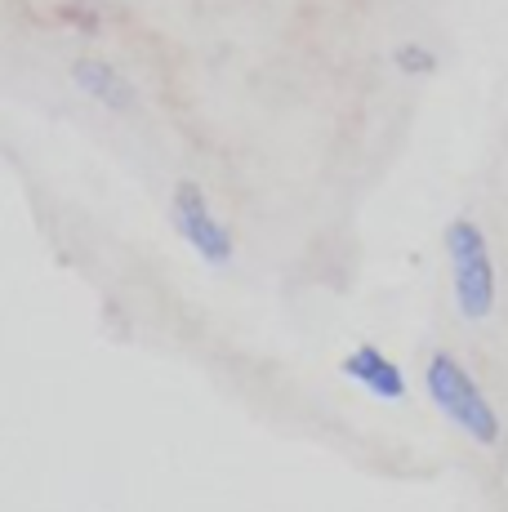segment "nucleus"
I'll return each mask as SVG.
<instances>
[{"label": "nucleus", "mask_w": 508, "mask_h": 512, "mask_svg": "<svg viewBox=\"0 0 508 512\" xmlns=\"http://www.w3.org/2000/svg\"><path fill=\"white\" fill-rule=\"evenodd\" d=\"M174 228H179V236L205 263H214V268L232 263V232L219 223V214L210 210L205 192L192 179H183L174 187Z\"/></svg>", "instance_id": "7ed1b4c3"}, {"label": "nucleus", "mask_w": 508, "mask_h": 512, "mask_svg": "<svg viewBox=\"0 0 508 512\" xmlns=\"http://www.w3.org/2000/svg\"><path fill=\"white\" fill-rule=\"evenodd\" d=\"M424 388L433 397V406L464 432L473 446H495L500 441V415H495L491 397L482 392V383L473 379V370L451 352H433L424 366Z\"/></svg>", "instance_id": "f257e3e1"}, {"label": "nucleus", "mask_w": 508, "mask_h": 512, "mask_svg": "<svg viewBox=\"0 0 508 512\" xmlns=\"http://www.w3.org/2000/svg\"><path fill=\"white\" fill-rule=\"evenodd\" d=\"M446 268H451V290H455V308L468 321H486L495 312V259H491V241L477 228L473 219H451L446 223Z\"/></svg>", "instance_id": "f03ea898"}, {"label": "nucleus", "mask_w": 508, "mask_h": 512, "mask_svg": "<svg viewBox=\"0 0 508 512\" xmlns=\"http://www.w3.org/2000/svg\"><path fill=\"white\" fill-rule=\"evenodd\" d=\"M344 379H353L357 388H366L379 401H406V374L388 352H379L375 343H361L344 357Z\"/></svg>", "instance_id": "20e7f679"}, {"label": "nucleus", "mask_w": 508, "mask_h": 512, "mask_svg": "<svg viewBox=\"0 0 508 512\" xmlns=\"http://www.w3.org/2000/svg\"><path fill=\"white\" fill-rule=\"evenodd\" d=\"M72 81H76V90L90 94L94 103H103L107 112H134V103H139L134 85L125 81V76L116 72L107 58H76V63H72Z\"/></svg>", "instance_id": "39448f33"}, {"label": "nucleus", "mask_w": 508, "mask_h": 512, "mask_svg": "<svg viewBox=\"0 0 508 512\" xmlns=\"http://www.w3.org/2000/svg\"><path fill=\"white\" fill-rule=\"evenodd\" d=\"M393 67L397 72H406V76H428L437 67V58H433V49H424V45H397L393 49Z\"/></svg>", "instance_id": "423d86ee"}]
</instances>
